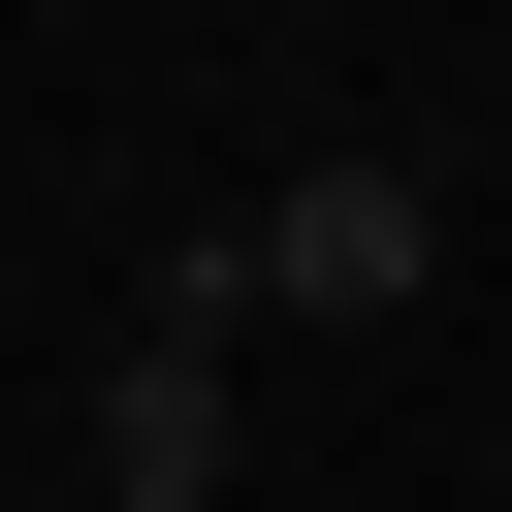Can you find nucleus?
Listing matches in <instances>:
<instances>
[{
    "label": "nucleus",
    "instance_id": "1",
    "mask_svg": "<svg viewBox=\"0 0 512 512\" xmlns=\"http://www.w3.org/2000/svg\"><path fill=\"white\" fill-rule=\"evenodd\" d=\"M224 256H256V320H416V288H448V192H416V160L352 128V160H288V192L224 224Z\"/></svg>",
    "mask_w": 512,
    "mask_h": 512
},
{
    "label": "nucleus",
    "instance_id": "2",
    "mask_svg": "<svg viewBox=\"0 0 512 512\" xmlns=\"http://www.w3.org/2000/svg\"><path fill=\"white\" fill-rule=\"evenodd\" d=\"M224 448H256L224 320H128V352H96V512H224Z\"/></svg>",
    "mask_w": 512,
    "mask_h": 512
}]
</instances>
